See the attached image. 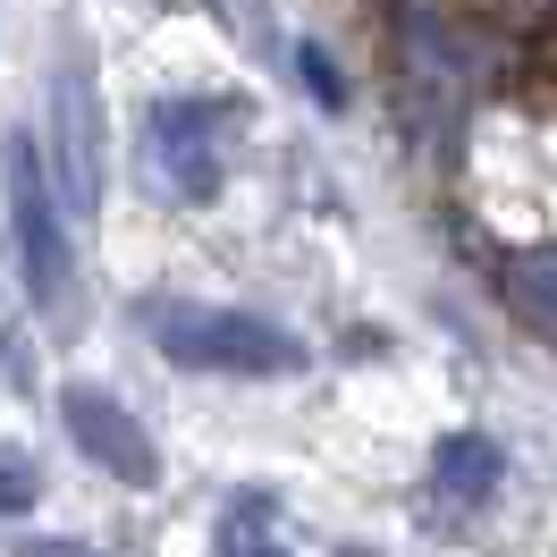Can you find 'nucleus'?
<instances>
[{"label":"nucleus","instance_id":"1","mask_svg":"<svg viewBox=\"0 0 557 557\" xmlns=\"http://www.w3.org/2000/svg\"><path fill=\"white\" fill-rule=\"evenodd\" d=\"M144 330L152 347L186 363V372H228V381H287L305 372V347L278 330V321H253V313H228V305H144Z\"/></svg>","mask_w":557,"mask_h":557},{"label":"nucleus","instance_id":"2","mask_svg":"<svg viewBox=\"0 0 557 557\" xmlns=\"http://www.w3.org/2000/svg\"><path fill=\"white\" fill-rule=\"evenodd\" d=\"M51 170H60L69 211L94 220V203H102V102H94L85 51H69V60L51 69Z\"/></svg>","mask_w":557,"mask_h":557},{"label":"nucleus","instance_id":"3","mask_svg":"<svg viewBox=\"0 0 557 557\" xmlns=\"http://www.w3.org/2000/svg\"><path fill=\"white\" fill-rule=\"evenodd\" d=\"M9 211H17L26 287H35V305L51 313V305L69 296V237H60V203H51V186H42V161H35V144H26V136L9 144Z\"/></svg>","mask_w":557,"mask_h":557},{"label":"nucleus","instance_id":"4","mask_svg":"<svg viewBox=\"0 0 557 557\" xmlns=\"http://www.w3.org/2000/svg\"><path fill=\"white\" fill-rule=\"evenodd\" d=\"M144 152H152V177L177 203L220 195V110L211 102H161L144 119Z\"/></svg>","mask_w":557,"mask_h":557},{"label":"nucleus","instance_id":"5","mask_svg":"<svg viewBox=\"0 0 557 557\" xmlns=\"http://www.w3.org/2000/svg\"><path fill=\"white\" fill-rule=\"evenodd\" d=\"M60 422L76 431V448L94 456L110 482H136V490H152V482H161V456H152L144 422L127 414L119 397H102V388H60Z\"/></svg>","mask_w":557,"mask_h":557},{"label":"nucleus","instance_id":"6","mask_svg":"<svg viewBox=\"0 0 557 557\" xmlns=\"http://www.w3.org/2000/svg\"><path fill=\"white\" fill-rule=\"evenodd\" d=\"M397 42H406V69H414L422 94H440V102H465L473 94V76H482V60L465 51V42L431 17V9H406V26H397Z\"/></svg>","mask_w":557,"mask_h":557},{"label":"nucleus","instance_id":"7","mask_svg":"<svg viewBox=\"0 0 557 557\" xmlns=\"http://www.w3.org/2000/svg\"><path fill=\"white\" fill-rule=\"evenodd\" d=\"M507 305L557 347V245H523V253H507Z\"/></svg>","mask_w":557,"mask_h":557},{"label":"nucleus","instance_id":"8","mask_svg":"<svg viewBox=\"0 0 557 557\" xmlns=\"http://www.w3.org/2000/svg\"><path fill=\"white\" fill-rule=\"evenodd\" d=\"M440 482L482 498V490L498 482V456H490V440H448V448H440Z\"/></svg>","mask_w":557,"mask_h":557},{"label":"nucleus","instance_id":"9","mask_svg":"<svg viewBox=\"0 0 557 557\" xmlns=\"http://www.w3.org/2000/svg\"><path fill=\"white\" fill-rule=\"evenodd\" d=\"M26 498H35V465H26L17 448H0V516H17Z\"/></svg>","mask_w":557,"mask_h":557},{"label":"nucleus","instance_id":"10","mask_svg":"<svg viewBox=\"0 0 557 557\" xmlns=\"http://www.w3.org/2000/svg\"><path fill=\"white\" fill-rule=\"evenodd\" d=\"M305 76H313V102H321V110H338V102H347V94H338V69H330L321 51H305Z\"/></svg>","mask_w":557,"mask_h":557}]
</instances>
